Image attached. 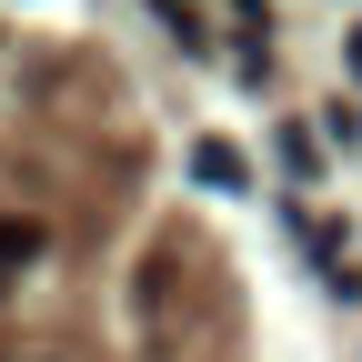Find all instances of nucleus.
Wrapping results in <instances>:
<instances>
[{"instance_id": "f257e3e1", "label": "nucleus", "mask_w": 362, "mask_h": 362, "mask_svg": "<svg viewBox=\"0 0 362 362\" xmlns=\"http://www.w3.org/2000/svg\"><path fill=\"white\" fill-rule=\"evenodd\" d=\"M192 171L211 181V192H252V161H242L232 141H202V151H192Z\"/></svg>"}, {"instance_id": "f03ea898", "label": "nucleus", "mask_w": 362, "mask_h": 362, "mask_svg": "<svg viewBox=\"0 0 362 362\" xmlns=\"http://www.w3.org/2000/svg\"><path fill=\"white\" fill-rule=\"evenodd\" d=\"M40 252H51V232H40V221H0V282H11V272H30Z\"/></svg>"}, {"instance_id": "7ed1b4c3", "label": "nucleus", "mask_w": 362, "mask_h": 362, "mask_svg": "<svg viewBox=\"0 0 362 362\" xmlns=\"http://www.w3.org/2000/svg\"><path fill=\"white\" fill-rule=\"evenodd\" d=\"M352 81H362V30H352Z\"/></svg>"}]
</instances>
